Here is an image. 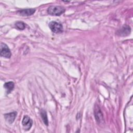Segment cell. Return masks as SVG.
<instances>
[{
	"mask_svg": "<svg viewBox=\"0 0 133 133\" xmlns=\"http://www.w3.org/2000/svg\"><path fill=\"white\" fill-rule=\"evenodd\" d=\"M130 28L128 25H125L117 31V34L122 36H127L130 34Z\"/></svg>",
	"mask_w": 133,
	"mask_h": 133,
	"instance_id": "5",
	"label": "cell"
},
{
	"mask_svg": "<svg viewBox=\"0 0 133 133\" xmlns=\"http://www.w3.org/2000/svg\"><path fill=\"white\" fill-rule=\"evenodd\" d=\"M15 26L17 29H18L19 30H24L25 28V23L21 21L17 22L15 23Z\"/></svg>",
	"mask_w": 133,
	"mask_h": 133,
	"instance_id": "11",
	"label": "cell"
},
{
	"mask_svg": "<svg viewBox=\"0 0 133 133\" xmlns=\"http://www.w3.org/2000/svg\"><path fill=\"white\" fill-rule=\"evenodd\" d=\"M41 115L44 124L47 126L48 125V118H47L46 112L45 110H42L41 112Z\"/></svg>",
	"mask_w": 133,
	"mask_h": 133,
	"instance_id": "10",
	"label": "cell"
},
{
	"mask_svg": "<svg viewBox=\"0 0 133 133\" xmlns=\"http://www.w3.org/2000/svg\"><path fill=\"white\" fill-rule=\"evenodd\" d=\"M11 52L7 45L3 43H1V55L2 57L9 58L11 57Z\"/></svg>",
	"mask_w": 133,
	"mask_h": 133,
	"instance_id": "3",
	"label": "cell"
},
{
	"mask_svg": "<svg viewBox=\"0 0 133 133\" xmlns=\"http://www.w3.org/2000/svg\"><path fill=\"white\" fill-rule=\"evenodd\" d=\"M22 124L23 125L24 129H25V130H28L32 127L33 124V121L30 117H29L27 115H25L23 118Z\"/></svg>",
	"mask_w": 133,
	"mask_h": 133,
	"instance_id": "4",
	"label": "cell"
},
{
	"mask_svg": "<svg viewBox=\"0 0 133 133\" xmlns=\"http://www.w3.org/2000/svg\"><path fill=\"white\" fill-rule=\"evenodd\" d=\"M65 11V9L59 6H51L48 7L47 12L49 14L53 16H60Z\"/></svg>",
	"mask_w": 133,
	"mask_h": 133,
	"instance_id": "1",
	"label": "cell"
},
{
	"mask_svg": "<svg viewBox=\"0 0 133 133\" xmlns=\"http://www.w3.org/2000/svg\"><path fill=\"white\" fill-rule=\"evenodd\" d=\"M35 11V9L30 8V9H25L19 10L18 14L22 16H29L33 15Z\"/></svg>",
	"mask_w": 133,
	"mask_h": 133,
	"instance_id": "6",
	"label": "cell"
},
{
	"mask_svg": "<svg viewBox=\"0 0 133 133\" xmlns=\"http://www.w3.org/2000/svg\"><path fill=\"white\" fill-rule=\"evenodd\" d=\"M14 85H14V82H6L5 83V84L4 85V87L7 90V93L9 94L10 92V91H11L12 90L14 89Z\"/></svg>",
	"mask_w": 133,
	"mask_h": 133,
	"instance_id": "9",
	"label": "cell"
},
{
	"mask_svg": "<svg viewBox=\"0 0 133 133\" xmlns=\"http://www.w3.org/2000/svg\"><path fill=\"white\" fill-rule=\"evenodd\" d=\"M17 114V113L16 112H10L4 114V117L7 122H8L10 124H11L14 122Z\"/></svg>",
	"mask_w": 133,
	"mask_h": 133,
	"instance_id": "7",
	"label": "cell"
},
{
	"mask_svg": "<svg viewBox=\"0 0 133 133\" xmlns=\"http://www.w3.org/2000/svg\"><path fill=\"white\" fill-rule=\"evenodd\" d=\"M95 118L96 119L97 122H100L101 121H102L103 115H102L99 108H96V111L95 112Z\"/></svg>",
	"mask_w": 133,
	"mask_h": 133,
	"instance_id": "8",
	"label": "cell"
},
{
	"mask_svg": "<svg viewBox=\"0 0 133 133\" xmlns=\"http://www.w3.org/2000/svg\"><path fill=\"white\" fill-rule=\"evenodd\" d=\"M49 27L55 33H61L63 32V27L61 23L56 21H51L49 23Z\"/></svg>",
	"mask_w": 133,
	"mask_h": 133,
	"instance_id": "2",
	"label": "cell"
}]
</instances>
